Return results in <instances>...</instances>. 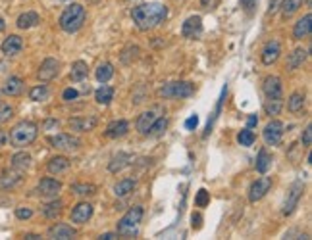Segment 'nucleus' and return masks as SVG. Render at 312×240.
Segmentation results:
<instances>
[{"label":"nucleus","instance_id":"nucleus-38","mask_svg":"<svg viewBox=\"0 0 312 240\" xmlns=\"http://www.w3.org/2000/svg\"><path fill=\"white\" fill-rule=\"evenodd\" d=\"M71 192L75 196H93V194H96V186L87 184V182H75V184H71Z\"/></svg>","mask_w":312,"mask_h":240},{"label":"nucleus","instance_id":"nucleus-22","mask_svg":"<svg viewBox=\"0 0 312 240\" xmlns=\"http://www.w3.org/2000/svg\"><path fill=\"white\" fill-rule=\"evenodd\" d=\"M225 98H227V85L222 89L218 96V102H216V108H214V112H212V116L208 118V123H206V127H204V133H202V137L206 139L210 133H212V127H214V123L216 120L220 118V114H222V108H223V102H225Z\"/></svg>","mask_w":312,"mask_h":240},{"label":"nucleus","instance_id":"nucleus-18","mask_svg":"<svg viewBox=\"0 0 312 240\" xmlns=\"http://www.w3.org/2000/svg\"><path fill=\"white\" fill-rule=\"evenodd\" d=\"M23 90H25V83H23V79H22V77H18V75L8 77V79L4 81V85H2V94L10 96V98L22 96V94H23Z\"/></svg>","mask_w":312,"mask_h":240},{"label":"nucleus","instance_id":"nucleus-20","mask_svg":"<svg viewBox=\"0 0 312 240\" xmlns=\"http://www.w3.org/2000/svg\"><path fill=\"white\" fill-rule=\"evenodd\" d=\"M67 125L75 133H89V131H94V127L98 125V118H94V116H89V118H73V120L67 121Z\"/></svg>","mask_w":312,"mask_h":240},{"label":"nucleus","instance_id":"nucleus-47","mask_svg":"<svg viewBox=\"0 0 312 240\" xmlns=\"http://www.w3.org/2000/svg\"><path fill=\"white\" fill-rule=\"evenodd\" d=\"M79 98V92H77V89H66L62 92V100L64 102H73V100H77Z\"/></svg>","mask_w":312,"mask_h":240},{"label":"nucleus","instance_id":"nucleus-32","mask_svg":"<svg viewBox=\"0 0 312 240\" xmlns=\"http://www.w3.org/2000/svg\"><path fill=\"white\" fill-rule=\"evenodd\" d=\"M131 156L129 154H124V152H120L112 161H110V165H108V171L110 173H118V171H122L124 167H127L129 163H131Z\"/></svg>","mask_w":312,"mask_h":240},{"label":"nucleus","instance_id":"nucleus-46","mask_svg":"<svg viewBox=\"0 0 312 240\" xmlns=\"http://www.w3.org/2000/svg\"><path fill=\"white\" fill-rule=\"evenodd\" d=\"M16 217H18L20 221H27V219L33 217V210L27 208V206H20V208H16Z\"/></svg>","mask_w":312,"mask_h":240},{"label":"nucleus","instance_id":"nucleus-44","mask_svg":"<svg viewBox=\"0 0 312 240\" xmlns=\"http://www.w3.org/2000/svg\"><path fill=\"white\" fill-rule=\"evenodd\" d=\"M208 204H210V192L206 188H201L195 196V206L197 208H206Z\"/></svg>","mask_w":312,"mask_h":240},{"label":"nucleus","instance_id":"nucleus-7","mask_svg":"<svg viewBox=\"0 0 312 240\" xmlns=\"http://www.w3.org/2000/svg\"><path fill=\"white\" fill-rule=\"evenodd\" d=\"M60 190H62V182H60L58 179H52V177H45V179H41L39 180V184H37V188H35V192H37L41 198H45V200L58 198Z\"/></svg>","mask_w":312,"mask_h":240},{"label":"nucleus","instance_id":"nucleus-58","mask_svg":"<svg viewBox=\"0 0 312 240\" xmlns=\"http://www.w3.org/2000/svg\"><path fill=\"white\" fill-rule=\"evenodd\" d=\"M23 239H27V240H37V239H43L41 235H33V233H29V235H23Z\"/></svg>","mask_w":312,"mask_h":240},{"label":"nucleus","instance_id":"nucleus-12","mask_svg":"<svg viewBox=\"0 0 312 240\" xmlns=\"http://www.w3.org/2000/svg\"><path fill=\"white\" fill-rule=\"evenodd\" d=\"M270 188H272V177H260V179H256L249 188V202L254 204V202L262 200L270 192Z\"/></svg>","mask_w":312,"mask_h":240},{"label":"nucleus","instance_id":"nucleus-6","mask_svg":"<svg viewBox=\"0 0 312 240\" xmlns=\"http://www.w3.org/2000/svg\"><path fill=\"white\" fill-rule=\"evenodd\" d=\"M48 144L56 150H62V152H77L83 142L73 137V135H67V133H60V135H54V137H48Z\"/></svg>","mask_w":312,"mask_h":240},{"label":"nucleus","instance_id":"nucleus-8","mask_svg":"<svg viewBox=\"0 0 312 240\" xmlns=\"http://www.w3.org/2000/svg\"><path fill=\"white\" fill-rule=\"evenodd\" d=\"M303 182L301 180H295L293 184H291V188H289V192H287V198H285V204H283V210L281 213L283 215H291L295 208L299 206V200L303 198Z\"/></svg>","mask_w":312,"mask_h":240},{"label":"nucleus","instance_id":"nucleus-50","mask_svg":"<svg viewBox=\"0 0 312 240\" xmlns=\"http://www.w3.org/2000/svg\"><path fill=\"white\" fill-rule=\"evenodd\" d=\"M197 127H199V116H197V114L185 120V129H187V131H193V129H197Z\"/></svg>","mask_w":312,"mask_h":240},{"label":"nucleus","instance_id":"nucleus-49","mask_svg":"<svg viewBox=\"0 0 312 240\" xmlns=\"http://www.w3.org/2000/svg\"><path fill=\"white\" fill-rule=\"evenodd\" d=\"M191 227H193L195 231H199V229L202 227V215H201V213H193V217H191Z\"/></svg>","mask_w":312,"mask_h":240},{"label":"nucleus","instance_id":"nucleus-30","mask_svg":"<svg viewBox=\"0 0 312 240\" xmlns=\"http://www.w3.org/2000/svg\"><path fill=\"white\" fill-rule=\"evenodd\" d=\"M135 186H137V180L135 179H129V177H127V179H122L114 184V194H116L118 198H124L129 192L135 190Z\"/></svg>","mask_w":312,"mask_h":240},{"label":"nucleus","instance_id":"nucleus-16","mask_svg":"<svg viewBox=\"0 0 312 240\" xmlns=\"http://www.w3.org/2000/svg\"><path fill=\"white\" fill-rule=\"evenodd\" d=\"M181 35L185 39H191V40L193 39H201V35H202V20L199 16L187 18L183 21V25H181Z\"/></svg>","mask_w":312,"mask_h":240},{"label":"nucleus","instance_id":"nucleus-24","mask_svg":"<svg viewBox=\"0 0 312 240\" xmlns=\"http://www.w3.org/2000/svg\"><path fill=\"white\" fill-rule=\"evenodd\" d=\"M69 167H71V161H69L66 156H54V158H50L48 163H46V171H48L50 175H62Z\"/></svg>","mask_w":312,"mask_h":240},{"label":"nucleus","instance_id":"nucleus-55","mask_svg":"<svg viewBox=\"0 0 312 240\" xmlns=\"http://www.w3.org/2000/svg\"><path fill=\"white\" fill-rule=\"evenodd\" d=\"M256 123H258V118H256L254 114H252V116H249V120H247V127L250 129V127H254Z\"/></svg>","mask_w":312,"mask_h":240},{"label":"nucleus","instance_id":"nucleus-43","mask_svg":"<svg viewBox=\"0 0 312 240\" xmlns=\"http://www.w3.org/2000/svg\"><path fill=\"white\" fill-rule=\"evenodd\" d=\"M281 108H283L281 100H274V98H268L266 104H264V110H266V114H268L270 118H272V116H280Z\"/></svg>","mask_w":312,"mask_h":240},{"label":"nucleus","instance_id":"nucleus-42","mask_svg":"<svg viewBox=\"0 0 312 240\" xmlns=\"http://www.w3.org/2000/svg\"><path fill=\"white\" fill-rule=\"evenodd\" d=\"M16 171V169H14ZM22 180V173L20 171H16V173H4L2 177H0V184L4 186V188H12L14 184H18Z\"/></svg>","mask_w":312,"mask_h":240},{"label":"nucleus","instance_id":"nucleus-56","mask_svg":"<svg viewBox=\"0 0 312 240\" xmlns=\"http://www.w3.org/2000/svg\"><path fill=\"white\" fill-rule=\"evenodd\" d=\"M50 127H58V121L56 120H48L45 125H43V129H50Z\"/></svg>","mask_w":312,"mask_h":240},{"label":"nucleus","instance_id":"nucleus-13","mask_svg":"<svg viewBox=\"0 0 312 240\" xmlns=\"http://www.w3.org/2000/svg\"><path fill=\"white\" fill-rule=\"evenodd\" d=\"M280 56H281V44H280V40H276V39L268 40V42L264 44L262 52H260V60H262L264 65L276 63V61L280 60Z\"/></svg>","mask_w":312,"mask_h":240},{"label":"nucleus","instance_id":"nucleus-26","mask_svg":"<svg viewBox=\"0 0 312 240\" xmlns=\"http://www.w3.org/2000/svg\"><path fill=\"white\" fill-rule=\"evenodd\" d=\"M309 58V52L305 50V48H295L289 56H287V63H285V67L289 69V71H295V69H299L305 61Z\"/></svg>","mask_w":312,"mask_h":240},{"label":"nucleus","instance_id":"nucleus-36","mask_svg":"<svg viewBox=\"0 0 312 240\" xmlns=\"http://www.w3.org/2000/svg\"><path fill=\"white\" fill-rule=\"evenodd\" d=\"M96 79L100 81V83H108L112 77H114V65L110 63V61H104V63H100L98 67H96Z\"/></svg>","mask_w":312,"mask_h":240},{"label":"nucleus","instance_id":"nucleus-1","mask_svg":"<svg viewBox=\"0 0 312 240\" xmlns=\"http://www.w3.org/2000/svg\"><path fill=\"white\" fill-rule=\"evenodd\" d=\"M133 23L139 31H151L158 27L166 18H168V6L160 2H147L139 4L131 10Z\"/></svg>","mask_w":312,"mask_h":240},{"label":"nucleus","instance_id":"nucleus-37","mask_svg":"<svg viewBox=\"0 0 312 240\" xmlns=\"http://www.w3.org/2000/svg\"><path fill=\"white\" fill-rule=\"evenodd\" d=\"M48 96H50V90L46 85H35L29 90V100H33V102H45V100H48Z\"/></svg>","mask_w":312,"mask_h":240},{"label":"nucleus","instance_id":"nucleus-14","mask_svg":"<svg viewBox=\"0 0 312 240\" xmlns=\"http://www.w3.org/2000/svg\"><path fill=\"white\" fill-rule=\"evenodd\" d=\"M0 50H2V54L8 56V58L18 56V54L23 50V39H22L20 35H8V37L2 40Z\"/></svg>","mask_w":312,"mask_h":240},{"label":"nucleus","instance_id":"nucleus-3","mask_svg":"<svg viewBox=\"0 0 312 240\" xmlns=\"http://www.w3.org/2000/svg\"><path fill=\"white\" fill-rule=\"evenodd\" d=\"M85 20H87V10L81 4L71 2V4H67V8L62 12L58 23H60V29L66 31V33H77L83 27Z\"/></svg>","mask_w":312,"mask_h":240},{"label":"nucleus","instance_id":"nucleus-2","mask_svg":"<svg viewBox=\"0 0 312 240\" xmlns=\"http://www.w3.org/2000/svg\"><path fill=\"white\" fill-rule=\"evenodd\" d=\"M37 137H39V125L35 121L22 120L10 129L8 140L14 148H25L37 140Z\"/></svg>","mask_w":312,"mask_h":240},{"label":"nucleus","instance_id":"nucleus-45","mask_svg":"<svg viewBox=\"0 0 312 240\" xmlns=\"http://www.w3.org/2000/svg\"><path fill=\"white\" fill-rule=\"evenodd\" d=\"M14 118V108L10 104H0V125L8 123Z\"/></svg>","mask_w":312,"mask_h":240},{"label":"nucleus","instance_id":"nucleus-61","mask_svg":"<svg viewBox=\"0 0 312 240\" xmlns=\"http://www.w3.org/2000/svg\"><path fill=\"white\" fill-rule=\"evenodd\" d=\"M0 104H2V100H0Z\"/></svg>","mask_w":312,"mask_h":240},{"label":"nucleus","instance_id":"nucleus-40","mask_svg":"<svg viewBox=\"0 0 312 240\" xmlns=\"http://www.w3.org/2000/svg\"><path fill=\"white\" fill-rule=\"evenodd\" d=\"M168 129V118H164V116H160L158 120L151 125V129L147 131V137H160L164 131Z\"/></svg>","mask_w":312,"mask_h":240},{"label":"nucleus","instance_id":"nucleus-59","mask_svg":"<svg viewBox=\"0 0 312 240\" xmlns=\"http://www.w3.org/2000/svg\"><path fill=\"white\" fill-rule=\"evenodd\" d=\"M4 29H6V21H4L2 18H0V33H2Z\"/></svg>","mask_w":312,"mask_h":240},{"label":"nucleus","instance_id":"nucleus-27","mask_svg":"<svg viewBox=\"0 0 312 240\" xmlns=\"http://www.w3.org/2000/svg\"><path fill=\"white\" fill-rule=\"evenodd\" d=\"M31 161H33L31 154H27V152H16L12 156V169L23 173V171H27L31 167Z\"/></svg>","mask_w":312,"mask_h":240},{"label":"nucleus","instance_id":"nucleus-28","mask_svg":"<svg viewBox=\"0 0 312 240\" xmlns=\"http://www.w3.org/2000/svg\"><path fill=\"white\" fill-rule=\"evenodd\" d=\"M87 75H89V65H87V61L77 60L71 63V71H69V79H71V81H83V79H87Z\"/></svg>","mask_w":312,"mask_h":240},{"label":"nucleus","instance_id":"nucleus-54","mask_svg":"<svg viewBox=\"0 0 312 240\" xmlns=\"http://www.w3.org/2000/svg\"><path fill=\"white\" fill-rule=\"evenodd\" d=\"M6 142H8V133L0 129V148H2V146H6Z\"/></svg>","mask_w":312,"mask_h":240},{"label":"nucleus","instance_id":"nucleus-29","mask_svg":"<svg viewBox=\"0 0 312 240\" xmlns=\"http://www.w3.org/2000/svg\"><path fill=\"white\" fill-rule=\"evenodd\" d=\"M305 102H307V96H305V92H293L291 96H289V100H287V110L291 112V114H299L303 108H305Z\"/></svg>","mask_w":312,"mask_h":240},{"label":"nucleus","instance_id":"nucleus-21","mask_svg":"<svg viewBox=\"0 0 312 240\" xmlns=\"http://www.w3.org/2000/svg\"><path fill=\"white\" fill-rule=\"evenodd\" d=\"M91 217H93V206L89 202H79L71 210V221L77 223V225H85Z\"/></svg>","mask_w":312,"mask_h":240},{"label":"nucleus","instance_id":"nucleus-34","mask_svg":"<svg viewBox=\"0 0 312 240\" xmlns=\"http://www.w3.org/2000/svg\"><path fill=\"white\" fill-rule=\"evenodd\" d=\"M303 4H305V0H281V14H283V18H291V16H295L301 8H303Z\"/></svg>","mask_w":312,"mask_h":240},{"label":"nucleus","instance_id":"nucleus-52","mask_svg":"<svg viewBox=\"0 0 312 240\" xmlns=\"http://www.w3.org/2000/svg\"><path fill=\"white\" fill-rule=\"evenodd\" d=\"M256 4H258V0H241V6H243L249 14L254 10V6H256Z\"/></svg>","mask_w":312,"mask_h":240},{"label":"nucleus","instance_id":"nucleus-33","mask_svg":"<svg viewBox=\"0 0 312 240\" xmlns=\"http://www.w3.org/2000/svg\"><path fill=\"white\" fill-rule=\"evenodd\" d=\"M62 210H64V204L60 200H56V198H52L45 208H43V215L46 217V219H56V217H60L62 215Z\"/></svg>","mask_w":312,"mask_h":240},{"label":"nucleus","instance_id":"nucleus-41","mask_svg":"<svg viewBox=\"0 0 312 240\" xmlns=\"http://www.w3.org/2000/svg\"><path fill=\"white\" fill-rule=\"evenodd\" d=\"M254 140H256V135H254V133L250 131L249 127L237 133V142H239L241 146H245V148L252 146V144H254Z\"/></svg>","mask_w":312,"mask_h":240},{"label":"nucleus","instance_id":"nucleus-5","mask_svg":"<svg viewBox=\"0 0 312 240\" xmlns=\"http://www.w3.org/2000/svg\"><path fill=\"white\" fill-rule=\"evenodd\" d=\"M156 94L160 98H189L195 94V85L189 81H174V83H166L164 87L156 90Z\"/></svg>","mask_w":312,"mask_h":240},{"label":"nucleus","instance_id":"nucleus-57","mask_svg":"<svg viewBox=\"0 0 312 240\" xmlns=\"http://www.w3.org/2000/svg\"><path fill=\"white\" fill-rule=\"evenodd\" d=\"M100 239H104V240H112V239H118V233H104Z\"/></svg>","mask_w":312,"mask_h":240},{"label":"nucleus","instance_id":"nucleus-11","mask_svg":"<svg viewBox=\"0 0 312 240\" xmlns=\"http://www.w3.org/2000/svg\"><path fill=\"white\" fill-rule=\"evenodd\" d=\"M160 116H164V110H162L160 106H156V108H151V110L143 112V114L137 118V121H135L137 131H139L141 135H147V131L151 129V125H153Z\"/></svg>","mask_w":312,"mask_h":240},{"label":"nucleus","instance_id":"nucleus-19","mask_svg":"<svg viewBox=\"0 0 312 240\" xmlns=\"http://www.w3.org/2000/svg\"><path fill=\"white\" fill-rule=\"evenodd\" d=\"M77 235V231L71 227V225H67V223H56V225H52L48 231H46V237L48 239H56V240H69L73 239Z\"/></svg>","mask_w":312,"mask_h":240},{"label":"nucleus","instance_id":"nucleus-9","mask_svg":"<svg viewBox=\"0 0 312 240\" xmlns=\"http://www.w3.org/2000/svg\"><path fill=\"white\" fill-rule=\"evenodd\" d=\"M283 123L280 120H272L262 131V139L268 146H276L281 142V137H283Z\"/></svg>","mask_w":312,"mask_h":240},{"label":"nucleus","instance_id":"nucleus-39","mask_svg":"<svg viewBox=\"0 0 312 240\" xmlns=\"http://www.w3.org/2000/svg\"><path fill=\"white\" fill-rule=\"evenodd\" d=\"M139 56H141V48L139 46H127L124 52L120 54V60L125 65H131L135 60H139Z\"/></svg>","mask_w":312,"mask_h":240},{"label":"nucleus","instance_id":"nucleus-4","mask_svg":"<svg viewBox=\"0 0 312 240\" xmlns=\"http://www.w3.org/2000/svg\"><path fill=\"white\" fill-rule=\"evenodd\" d=\"M143 208L141 206H133L131 210H127L124 217L118 221V235L122 237H135L137 235V227L143 219Z\"/></svg>","mask_w":312,"mask_h":240},{"label":"nucleus","instance_id":"nucleus-15","mask_svg":"<svg viewBox=\"0 0 312 240\" xmlns=\"http://www.w3.org/2000/svg\"><path fill=\"white\" fill-rule=\"evenodd\" d=\"M262 90H264L266 98L281 100V96H283V81H281L278 75H270V77H266V79H264Z\"/></svg>","mask_w":312,"mask_h":240},{"label":"nucleus","instance_id":"nucleus-23","mask_svg":"<svg viewBox=\"0 0 312 240\" xmlns=\"http://www.w3.org/2000/svg\"><path fill=\"white\" fill-rule=\"evenodd\" d=\"M311 33H312V16L307 14V16H303V18L295 23V27H293V39H295V40H303V39L311 37Z\"/></svg>","mask_w":312,"mask_h":240},{"label":"nucleus","instance_id":"nucleus-48","mask_svg":"<svg viewBox=\"0 0 312 240\" xmlns=\"http://www.w3.org/2000/svg\"><path fill=\"white\" fill-rule=\"evenodd\" d=\"M301 140H303V146L311 148V144H312V125H307V127H305V131H303V137H301Z\"/></svg>","mask_w":312,"mask_h":240},{"label":"nucleus","instance_id":"nucleus-51","mask_svg":"<svg viewBox=\"0 0 312 240\" xmlns=\"http://www.w3.org/2000/svg\"><path fill=\"white\" fill-rule=\"evenodd\" d=\"M220 0H201V6L204 8V10H214V8H218Z\"/></svg>","mask_w":312,"mask_h":240},{"label":"nucleus","instance_id":"nucleus-31","mask_svg":"<svg viewBox=\"0 0 312 240\" xmlns=\"http://www.w3.org/2000/svg\"><path fill=\"white\" fill-rule=\"evenodd\" d=\"M272 161H274L272 154H268V152L262 148V150L258 152V156H256V171L262 173V175H266L268 169H270V165H272Z\"/></svg>","mask_w":312,"mask_h":240},{"label":"nucleus","instance_id":"nucleus-25","mask_svg":"<svg viewBox=\"0 0 312 240\" xmlns=\"http://www.w3.org/2000/svg\"><path fill=\"white\" fill-rule=\"evenodd\" d=\"M39 23H41V18H39L37 12H23V14H20L18 20H16V27L22 31L31 29V27L39 25Z\"/></svg>","mask_w":312,"mask_h":240},{"label":"nucleus","instance_id":"nucleus-53","mask_svg":"<svg viewBox=\"0 0 312 240\" xmlns=\"http://www.w3.org/2000/svg\"><path fill=\"white\" fill-rule=\"evenodd\" d=\"M280 6H281V0H270V8H268V12H270V14H274Z\"/></svg>","mask_w":312,"mask_h":240},{"label":"nucleus","instance_id":"nucleus-17","mask_svg":"<svg viewBox=\"0 0 312 240\" xmlns=\"http://www.w3.org/2000/svg\"><path fill=\"white\" fill-rule=\"evenodd\" d=\"M127 133H129V123L125 120H114L106 125L104 137L112 139V140H118V139H124Z\"/></svg>","mask_w":312,"mask_h":240},{"label":"nucleus","instance_id":"nucleus-60","mask_svg":"<svg viewBox=\"0 0 312 240\" xmlns=\"http://www.w3.org/2000/svg\"><path fill=\"white\" fill-rule=\"evenodd\" d=\"M91 2H96V0H91Z\"/></svg>","mask_w":312,"mask_h":240},{"label":"nucleus","instance_id":"nucleus-35","mask_svg":"<svg viewBox=\"0 0 312 240\" xmlns=\"http://www.w3.org/2000/svg\"><path fill=\"white\" fill-rule=\"evenodd\" d=\"M94 100H96V104H100V106H108V104L114 100V89L108 87V85H102L100 89L94 92Z\"/></svg>","mask_w":312,"mask_h":240},{"label":"nucleus","instance_id":"nucleus-10","mask_svg":"<svg viewBox=\"0 0 312 240\" xmlns=\"http://www.w3.org/2000/svg\"><path fill=\"white\" fill-rule=\"evenodd\" d=\"M58 73H60V61L56 58H46V60H43L39 71H37V79L43 83H48L54 77H58Z\"/></svg>","mask_w":312,"mask_h":240}]
</instances>
